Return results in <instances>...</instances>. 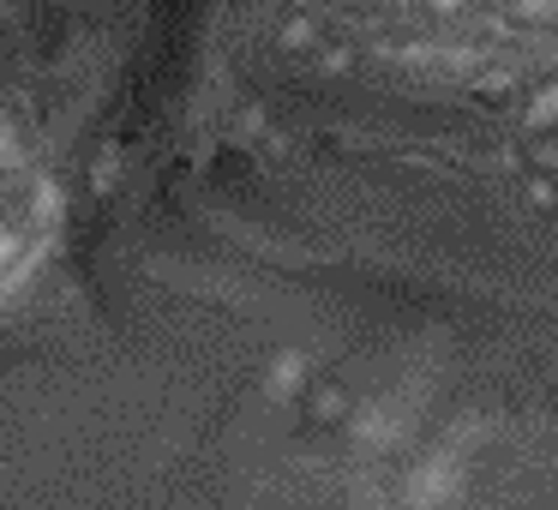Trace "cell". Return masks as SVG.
Listing matches in <instances>:
<instances>
[{
	"label": "cell",
	"instance_id": "1",
	"mask_svg": "<svg viewBox=\"0 0 558 510\" xmlns=\"http://www.w3.org/2000/svg\"><path fill=\"white\" fill-rule=\"evenodd\" d=\"M282 42H289V49H306V42H313V25H306V19H294V25L282 31Z\"/></svg>",
	"mask_w": 558,
	"mask_h": 510
},
{
	"label": "cell",
	"instance_id": "2",
	"mask_svg": "<svg viewBox=\"0 0 558 510\" xmlns=\"http://www.w3.org/2000/svg\"><path fill=\"white\" fill-rule=\"evenodd\" d=\"M546 114H558V90H546V97L534 102V121H546Z\"/></svg>",
	"mask_w": 558,
	"mask_h": 510
},
{
	"label": "cell",
	"instance_id": "3",
	"mask_svg": "<svg viewBox=\"0 0 558 510\" xmlns=\"http://www.w3.org/2000/svg\"><path fill=\"white\" fill-rule=\"evenodd\" d=\"M19 157V145H13V133H7V121H0V162H13Z\"/></svg>",
	"mask_w": 558,
	"mask_h": 510
},
{
	"label": "cell",
	"instance_id": "4",
	"mask_svg": "<svg viewBox=\"0 0 558 510\" xmlns=\"http://www.w3.org/2000/svg\"><path fill=\"white\" fill-rule=\"evenodd\" d=\"M426 7H438V13H457L462 0H426Z\"/></svg>",
	"mask_w": 558,
	"mask_h": 510
},
{
	"label": "cell",
	"instance_id": "5",
	"mask_svg": "<svg viewBox=\"0 0 558 510\" xmlns=\"http://www.w3.org/2000/svg\"><path fill=\"white\" fill-rule=\"evenodd\" d=\"M553 19H558V0H553Z\"/></svg>",
	"mask_w": 558,
	"mask_h": 510
}]
</instances>
